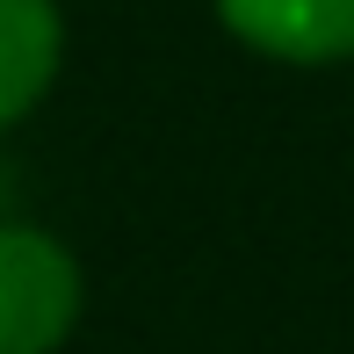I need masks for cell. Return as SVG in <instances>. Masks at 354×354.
I'll use <instances>...</instances> for the list:
<instances>
[{
    "label": "cell",
    "mask_w": 354,
    "mask_h": 354,
    "mask_svg": "<svg viewBox=\"0 0 354 354\" xmlns=\"http://www.w3.org/2000/svg\"><path fill=\"white\" fill-rule=\"evenodd\" d=\"M80 318V261L37 224L0 217V354H58Z\"/></svg>",
    "instance_id": "6da1fadb"
},
{
    "label": "cell",
    "mask_w": 354,
    "mask_h": 354,
    "mask_svg": "<svg viewBox=\"0 0 354 354\" xmlns=\"http://www.w3.org/2000/svg\"><path fill=\"white\" fill-rule=\"evenodd\" d=\"M239 44L289 66H333L354 58V0H217Z\"/></svg>",
    "instance_id": "7a4b0ae2"
},
{
    "label": "cell",
    "mask_w": 354,
    "mask_h": 354,
    "mask_svg": "<svg viewBox=\"0 0 354 354\" xmlns=\"http://www.w3.org/2000/svg\"><path fill=\"white\" fill-rule=\"evenodd\" d=\"M58 51H66L58 0H0V131L51 94Z\"/></svg>",
    "instance_id": "3957f363"
},
{
    "label": "cell",
    "mask_w": 354,
    "mask_h": 354,
    "mask_svg": "<svg viewBox=\"0 0 354 354\" xmlns=\"http://www.w3.org/2000/svg\"><path fill=\"white\" fill-rule=\"evenodd\" d=\"M8 203H15V188H8V167H0V217H8Z\"/></svg>",
    "instance_id": "277c9868"
}]
</instances>
